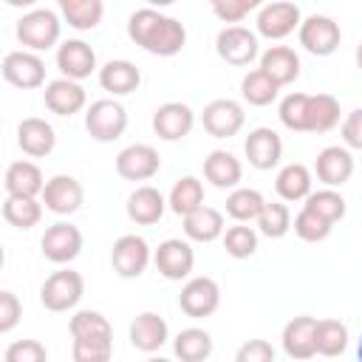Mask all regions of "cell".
Segmentation results:
<instances>
[{
  "mask_svg": "<svg viewBox=\"0 0 362 362\" xmlns=\"http://www.w3.org/2000/svg\"><path fill=\"white\" fill-rule=\"evenodd\" d=\"M303 23L300 6L291 0H274V3H263L257 11V34L266 40H283L291 31H297Z\"/></svg>",
  "mask_w": 362,
  "mask_h": 362,
  "instance_id": "cell-6",
  "label": "cell"
},
{
  "mask_svg": "<svg viewBox=\"0 0 362 362\" xmlns=\"http://www.w3.org/2000/svg\"><path fill=\"white\" fill-rule=\"evenodd\" d=\"M110 263L119 277H141L150 263V246L141 235H122L110 249Z\"/></svg>",
  "mask_w": 362,
  "mask_h": 362,
  "instance_id": "cell-10",
  "label": "cell"
},
{
  "mask_svg": "<svg viewBox=\"0 0 362 362\" xmlns=\"http://www.w3.org/2000/svg\"><path fill=\"white\" fill-rule=\"evenodd\" d=\"M235 359L238 362H272L274 359V348L266 339H249L246 345L238 348Z\"/></svg>",
  "mask_w": 362,
  "mask_h": 362,
  "instance_id": "cell-49",
  "label": "cell"
},
{
  "mask_svg": "<svg viewBox=\"0 0 362 362\" xmlns=\"http://www.w3.org/2000/svg\"><path fill=\"white\" fill-rule=\"evenodd\" d=\"M263 206H266V198L257 189H252V187H238L226 198V215L232 221H240V223L257 221V215L263 212Z\"/></svg>",
  "mask_w": 362,
  "mask_h": 362,
  "instance_id": "cell-38",
  "label": "cell"
},
{
  "mask_svg": "<svg viewBox=\"0 0 362 362\" xmlns=\"http://www.w3.org/2000/svg\"><path fill=\"white\" fill-rule=\"evenodd\" d=\"M6 195H42V187H45V178H42V170L34 164V161H11L8 170H6Z\"/></svg>",
  "mask_w": 362,
  "mask_h": 362,
  "instance_id": "cell-28",
  "label": "cell"
},
{
  "mask_svg": "<svg viewBox=\"0 0 362 362\" xmlns=\"http://www.w3.org/2000/svg\"><path fill=\"white\" fill-rule=\"evenodd\" d=\"M243 153L255 170H272L283 156V141L272 127H255L243 141Z\"/></svg>",
  "mask_w": 362,
  "mask_h": 362,
  "instance_id": "cell-20",
  "label": "cell"
},
{
  "mask_svg": "<svg viewBox=\"0 0 362 362\" xmlns=\"http://www.w3.org/2000/svg\"><path fill=\"white\" fill-rule=\"evenodd\" d=\"M65 23L76 31H90L102 23V14H105V6L102 0H57Z\"/></svg>",
  "mask_w": 362,
  "mask_h": 362,
  "instance_id": "cell-31",
  "label": "cell"
},
{
  "mask_svg": "<svg viewBox=\"0 0 362 362\" xmlns=\"http://www.w3.org/2000/svg\"><path fill=\"white\" fill-rule=\"evenodd\" d=\"M45 96V107L57 116H74L85 107L88 96H85V88L76 82V79H68V76H59V79H51L42 90Z\"/></svg>",
  "mask_w": 362,
  "mask_h": 362,
  "instance_id": "cell-18",
  "label": "cell"
},
{
  "mask_svg": "<svg viewBox=\"0 0 362 362\" xmlns=\"http://www.w3.org/2000/svg\"><path fill=\"white\" fill-rule=\"evenodd\" d=\"M184 235L195 243H212L223 235V215L212 206H198L184 215Z\"/></svg>",
  "mask_w": 362,
  "mask_h": 362,
  "instance_id": "cell-29",
  "label": "cell"
},
{
  "mask_svg": "<svg viewBox=\"0 0 362 362\" xmlns=\"http://www.w3.org/2000/svg\"><path fill=\"white\" fill-rule=\"evenodd\" d=\"M167 206L175 212V215H189L192 209L204 206V184L195 178V175H184L173 184L170 189V198H167Z\"/></svg>",
  "mask_w": 362,
  "mask_h": 362,
  "instance_id": "cell-36",
  "label": "cell"
},
{
  "mask_svg": "<svg viewBox=\"0 0 362 362\" xmlns=\"http://www.w3.org/2000/svg\"><path fill=\"white\" fill-rule=\"evenodd\" d=\"M175 0H147V6H153V8H167V6H173Z\"/></svg>",
  "mask_w": 362,
  "mask_h": 362,
  "instance_id": "cell-52",
  "label": "cell"
},
{
  "mask_svg": "<svg viewBox=\"0 0 362 362\" xmlns=\"http://www.w3.org/2000/svg\"><path fill=\"white\" fill-rule=\"evenodd\" d=\"M11 8H31V6H37V0H6Z\"/></svg>",
  "mask_w": 362,
  "mask_h": 362,
  "instance_id": "cell-51",
  "label": "cell"
},
{
  "mask_svg": "<svg viewBox=\"0 0 362 362\" xmlns=\"http://www.w3.org/2000/svg\"><path fill=\"white\" fill-rule=\"evenodd\" d=\"M40 198H42L45 209H51L54 215H74L82 206L85 192H82V184L74 175H54V178L45 181Z\"/></svg>",
  "mask_w": 362,
  "mask_h": 362,
  "instance_id": "cell-15",
  "label": "cell"
},
{
  "mask_svg": "<svg viewBox=\"0 0 362 362\" xmlns=\"http://www.w3.org/2000/svg\"><path fill=\"white\" fill-rule=\"evenodd\" d=\"M141 82V71L130 62V59H110L99 68V85L102 90L113 93V96H127L139 88Z\"/></svg>",
  "mask_w": 362,
  "mask_h": 362,
  "instance_id": "cell-25",
  "label": "cell"
},
{
  "mask_svg": "<svg viewBox=\"0 0 362 362\" xmlns=\"http://www.w3.org/2000/svg\"><path fill=\"white\" fill-rule=\"evenodd\" d=\"M243 122H246V113H243L240 102H235V99H212L201 113V124L212 139L238 136Z\"/></svg>",
  "mask_w": 362,
  "mask_h": 362,
  "instance_id": "cell-8",
  "label": "cell"
},
{
  "mask_svg": "<svg viewBox=\"0 0 362 362\" xmlns=\"http://www.w3.org/2000/svg\"><path fill=\"white\" fill-rule=\"evenodd\" d=\"M204 178L212 187H218V189H229V187H238L240 184L243 167H240V161L229 150H212L204 158Z\"/></svg>",
  "mask_w": 362,
  "mask_h": 362,
  "instance_id": "cell-27",
  "label": "cell"
},
{
  "mask_svg": "<svg viewBox=\"0 0 362 362\" xmlns=\"http://www.w3.org/2000/svg\"><path fill=\"white\" fill-rule=\"evenodd\" d=\"M3 218L17 229H31L42 218V201L31 195H6L3 201Z\"/></svg>",
  "mask_w": 362,
  "mask_h": 362,
  "instance_id": "cell-35",
  "label": "cell"
},
{
  "mask_svg": "<svg viewBox=\"0 0 362 362\" xmlns=\"http://www.w3.org/2000/svg\"><path fill=\"white\" fill-rule=\"evenodd\" d=\"M223 249L229 257L235 260H243V257H252L257 252V232L252 226H243L240 221L235 226H229L223 232Z\"/></svg>",
  "mask_w": 362,
  "mask_h": 362,
  "instance_id": "cell-43",
  "label": "cell"
},
{
  "mask_svg": "<svg viewBox=\"0 0 362 362\" xmlns=\"http://www.w3.org/2000/svg\"><path fill=\"white\" fill-rule=\"evenodd\" d=\"M260 68L283 88V85H291L300 76V57L288 45H272L260 54Z\"/></svg>",
  "mask_w": 362,
  "mask_h": 362,
  "instance_id": "cell-26",
  "label": "cell"
},
{
  "mask_svg": "<svg viewBox=\"0 0 362 362\" xmlns=\"http://www.w3.org/2000/svg\"><path fill=\"white\" fill-rule=\"evenodd\" d=\"M6 362H45L48 351L45 345H40L37 339H17L6 348Z\"/></svg>",
  "mask_w": 362,
  "mask_h": 362,
  "instance_id": "cell-46",
  "label": "cell"
},
{
  "mask_svg": "<svg viewBox=\"0 0 362 362\" xmlns=\"http://www.w3.org/2000/svg\"><path fill=\"white\" fill-rule=\"evenodd\" d=\"M62 23L51 8H31L17 23V40L31 51H48L59 42Z\"/></svg>",
  "mask_w": 362,
  "mask_h": 362,
  "instance_id": "cell-2",
  "label": "cell"
},
{
  "mask_svg": "<svg viewBox=\"0 0 362 362\" xmlns=\"http://www.w3.org/2000/svg\"><path fill=\"white\" fill-rule=\"evenodd\" d=\"M164 209H167L164 195H161L156 187H150V184L136 187V189L130 192V198H127V218H130L133 223H139V226H153V223H158L161 215H164Z\"/></svg>",
  "mask_w": 362,
  "mask_h": 362,
  "instance_id": "cell-24",
  "label": "cell"
},
{
  "mask_svg": "<svg viewBox=\"0 0 362 362\" xmlns=\"http://www.w3.org/2000/svg\"><path fill=\"white\" fill-rule=\"evenodd\" d=\"M283 351L291 359L317 356V317H294L283 328Z\"/></svg>",
  "mask_w": 362,
  "mask_h": 362,
  "instance_id": "cell-19",
  "label": "cell"
},
{
  "mask_svg": "<svg viewBox=\"0 0 362 362\" xmlns=\"http://www.w3.org/2000/svg\"><path fill=\"white\" fill-rule=\"evenodd\" d=\"M57 68L68 79H88L96 71V51L85 40H65L57 48Z\"/></svg>",
  "mask_w": 362,
  "mask_h": 362,
  "instance_id": "cell-17",
  "label": "cell"
},
{
  "mask_svg": "<svg viewBox=\"0 0 362 362\" xmlns=\"http://www.w3.org/2000/svg\"><path fill=\"white\" fill-rule=\"evenodd\" d=\"M277 93H280V85H277L263 68H255V71H249V74L240 79V96H243L249 105H255V107L272 105V102L277 99Z\"/></svg>",
  "mask_w": 362,
  "mask_h": 362,
  "instance_id": "cell-34",
  "label": "cell"
},
{
  "mask_svg": "<svg viewBox=\"0 0 362 362\" xmlns=\"http://www.w3.org/2000/svg\"><path fill=\"white\" fill-rule=\"evenodd\" d=\"M40 246H42L45 260L62 266V263H71L82 252V232L68 221H57V223H51L45 229Z\"/></svg>",
  "mask_w": 362,
  "mask_h": 362,
  "instance_id": "cell-12",
  "label": "cell"
},
{
  "mask_svg": "<svg viewBox=\"0 0 362 362\" xmlns=\"http://www.w3.org/2000/svg\"><path fill=\"white\" fill-rule=\"evenodd\" d=\"M339 102L331 93H314L308 99V133H328L339 124Z\"/></svg>",
  "mask_w": 362,
  "mask_h": 362,
  "instance_id": "cell-37",
  "label": "cell"
},
{
  "mask_svg": "<svg viewBox=\"0 0 362 362\" xmlns=\"http://www.w3.org/2000/svg\"><path fill=\"white\" fill-rule=\"evenodd\" d=\"M274 189L283 201H305L308 192H311V173L305 164L294 161V164H286L277 178H274Z\"/></svg>",
  "mask_w": 362,
  "mask_h": 362,
  "instance_id": "cell-30",
  "label": "cell"
},
{
  "mask_svg": "<svg viewBox=\"0 0 362 362\" xmlns=\"http://www.w3.org/2000/svg\"><path fill=\"white\" fill-rule=\"evenodd\" d=\"M170 339V328H167V320L156 311H144L139 314L133 322H130V345L136 351H144V354H153L158 351L164 342Z\"/></svg>",
  "mask_w": 362,
  "mask_h": 362,
  "instance_id": "cell-22",
  "label": "cell"
},
{
  "mask_svg": "<svg viewBox=\"0 0 362 362\" xmlns=\"http://www.w3.org/2000/svg\"><path fill=\"white\" fill-rule=\"evenodd\" d=\"M308 93H300V90H294V93H288V96H283V102H280V122L288 127V130H294V133H308Z\"/></svg>",
  "mask_w": 362,
  "mask_h": 362,
  "instance_id": "cell-40",
  "label": "cell"
},
{
  "mask_svg": "<svg viewBox=\"0 0 362 362\" xmlns=\"http://www.w3.org/2000/svg\"><path fill=\"white\" fill-rule=\"evenodd\" d=\"M356 68H359V71H362V42H359V45H356Z\"/></svg>",
  "mask_w": 362,
  "mask_h": 362,
  "instance_id": "cell-53",
  "label": "cell"
},
{
  "mask_svg": "<svg viewBox=\"0 0 362 362\" xmlns=\"http://www.w3.org/2000/svg\"><path fill=\"white\" fill-rule=\"evenodd\" d=\"M153 263H156L158 274H164L167 280H184V277H189V272L195 266V252L187 240L170 238V240L158 243Z\"/></svg>",
  "mask_w": 362,
  "mask_h": 362,
  "instance_id": "cell-13",
  "label": "cell"
},
{
  "mask_svg": "<svg viewBox=\"0 0 362 362\" xmlns=\"http://www.w3.org/2000/svg\"><path fill=\"white\" fill-rule=\"evenodd\" d=\"M17 144H20V150H23L25 156L42 158V156H48V153L54 150L57 133H54V127H51L45 119L28 116V119H23L20 127H17Z\"/></svg>",
  "mask_w": 362,
  "mask_h": 362,
  "instance_id": "cell-23",
  "label": "cell"
},
{
  "mask_svg": "<svg viewBox=\"0 0 362 362\" xmlns=\"http://www.w3.org/2000/svg\"><path fill=\"white\" fill-rule=\"evenodd\" d=\"M206 3H215V0H206Z\"/></svg>",
  "mask_w": 362,
  "mask_h": 362,
  "instance_id": "cell-55",
  "label": "cell"
},
{
  "mask_svg": "<svg viewBox=\"0 0 362 362\" xmlns=\"http://www.w3.org/2000/svg\"><path fill=\"white\" fill-rule=\"evenodd\" d=\"M68 328H71V337H74V339L113 342V328H110L107 317H105V314H99V311H90V308L76 311V314L71 317Z\"/></svg>",
  "mask_w": 362,
  "mask_h": 362,
  "instance_id": "cell-32",
  "label": "cell"
},
{
  "mask_svg": "<svg viewBox=\"0 0 362 362\" xmlns=\"http://www.w3.org/2000/svg\"><path fill=\"white\" fill-rule=\"evenodd\" d=\"M3 79L14 88L34 90L45 82V62L34 51H8L3 57Z\"/></svg>",
  "mask_w": 362,
  "mask_h": 362,
  "instance_id": "cell-11",
  "label": "cell"
},
{
  "mask_svg": "<svg viewBox=\"0 0 362 362\" xmlns=\"http://www.w3.org/2000/svg\"><path fill=\"white\" fill-rule=\"evenodd\" d=\"M314 170H317V178L325 187H342L354 175V156L348 153V147H339V144L322 147L317 153Z\"/></svg>",
  "mask_w": 362,
  "mask_h": 362,
  "instance_id": "cell-21",
  "label": "cell"
},
{
  "mask_svg": "<svg viewBox=\"0 0 362 362\" xmlns=\"http://www.w3.org/2000/svg\"><path fill=\"white\" fill-rule=\"evenodd\" d=\"M192 124H195V113L184 102H164L153 113V130L164 141H178L184 136H189Z\"/></svg>",
  "mask_w": 362,
  "mask_h": 362,
  "instance_id": "cell-16",
  "label": "cell"
},
{
  "mask_svg": "<svg viewBox=\"0 0 362 362\" xmlns=\"http://www.w3.org/2000/svg\"><path fill=\"white\" fill-rule=\"evenodd\" d=\"M342 141L348 144V147H356V150H362V107H356V110H351L345 119H342Z\"/></svg>",
  "mask_w": 362,
  "mask_h": 362,
  "instance_id": "cell-50",
  "label": "cell"
},
{
  "mask_svg": "<svg viewBox=\"0 0 362 362\" xmlns=\"http://www.w3.org/2000/svg\"><path fill=\"white\" fill-rule=\"evenodd\" d=\"M297 37H300V45L314 54V57H328L339 48V40H342V31H339V23L334 17H325V14H311L300 23L297 28Z\"/></svg>",
  "mask_w": 362,
  "mask_h": 362,
  "instance_id": "cell-5",
  "label": "cell"
},
{
  "mask_svg": "<svg viewBox=\"0 0 362 362\" xmlns=\"http://www.w3.org/2000/svg\"><path fill=\"white\" fill-rule=\"evenodd\" d=\"M23 317V305L14 291H0V334H8Z\"/></svg>",
  "mask_w": 362,
  "mask_h": 362,
  "instance_id": "cell-48",
  "label": "cell"
},
{
  "mask_svg": "<svg viewBox=\"0 0 362 362\" xmlns=\"http://www.w3.org/2000/svg\"><path fill=\"white\" fill-rule=\"evenodd\" d=\"M178 305L187 317L192 320H204V317H212L221 305V288L212 277H192L181 286V294H178Z\"/></svg>",
  "mask_w": 362,
  "mask_h": 362,
  "instance_id": "cell-7",
  "label": "cell"
},
{
  "mask_svg": "<svg viewBox=\"0 0 362 362\" xmlns=\"http://www.w3.org/2000/svg\"><path fill=\"white\" fill-rule=\"evenodd\" d=\"M303 206H308V209H314L317 215H322L325 221H331V223H337V221H342L345 218V198L334 189V187H325V189H317V192H308V198H305V204Z\"/></svg>",
  "mask_w": 362,
  "mask_h": 362,
  "instance_id": "cell-41",
  "label": "cell"
},
{
  "mask_svg": "<svg viewBox=\"0 0 362 362\" xmlns=\"http://www.w3.org/2000/svg\"><path fill=\"white\" fill-rule=\"evenodd\" d=\"M257 229L266 238H283L291 229V212H288V206L280 204V201H266L263 212L257 215Z\"/></svg>",
  "mask_w": 362,
  "mask_h": 362,
  "instance_id": "cell-44",
  "label": "cell"
},
{
  "mask_svg": "<svg viewBox=\"0 0 362 362\" xmlns=\"http://www.w3.org/2000/svg\"><path fill=\"white\" fill-rule=\"evenodd\" d=\"M110 354H113V342L74 339V359L76 362H107Z\"/></svg>",
  "mask_w": 362,
  "mask_h": 362,
  "instance_id": "cell-47",
  "label": "cell"
},
{
  "mask_svg": "<svg viewBox=\"0 0 362 362\" xmlns=\"http://www.w3.org/2000/svg\"><path fill=\"white\" fill-rule=\"evenodd\" d=\"M356 356L362 359V337H359V348H356Z\"/></svg>",
  "mask_w": 362,
  "mask_h": 362,
  "instance_id": "cell-54",
  "label": "cell"
},
{
  "mask_svg": "<svg viewBox=\"0 0 362 362\" xmlns=\"http://www.w3.org/2000/svg\"><path fill=\"white\" fill-rule=\"evenodd\" d=\"M260 6H263V0H215L212 3V11L223 23H240L249 11H255Z\"/></svg>",
  "mask_w": 362,
  "mask_h": 362,
  "instance_id": "cell-45",
  "label": "cell"
},
{
  "mask_svg": "<svg viewBox=\"0 0 362 362\" xmlns=\"http://www.w3.org/2000/svg\"><path fill=\"white\" fill-rule=\"evenodd\" d=\"M348 348V325L339 320H317V354L320 356H339Z\"/></svg>",
  "mask_w": 362,
  "mask_h": 362,
  "instance_id": "cell-39",
  "label": "cell"
},
{
  "mask_svg": "<svg viewBox=\"0 0 362 362\" xmlns=\"http://www.w3.org/2000/svg\"><path fill=\"white\" fill-rule=\"evenodd\" d=\"M173 351L181 362H204L212 354V337L204 328H184L173 339Z\"/></svg>",
  "mask_w": 362,
  "mask_h": 362,
  "instance_id": "cell-33",
  "label": "cell"
},
{
  "mask_svg": "<svg viewBox=\"0 0 362 362\" xmlns=\"http://www.w3.org/2000/svg\"><path fill=\"white\" fill-rule=\"evenodd\" d=\"M127 37L156 57H175L187 45V28L175 17L161 14V8H139L127 20Z\"/></svg>",
  "mask_w": 362,
  "mask_h": 362,
  "instance_id": "cell-1",
  "label": "cell"
},
{
  "mask_svg": "<svg viewBox=\"0 0 362 362\" xmlns=\"http://www.w3.org/2000/svg\"><path fill=\"white\" fill-rule=\"evenodd\" d=\"M294 235L300 238V240H305V243H320V240H325L328 235H331V229H334V223L331 221H325L322 215H317L314 209H308V206H303L300 212H297V218H294Z\"/></svg>",
  "mask_w": 362,
  "mask_h": 362,
  "instance_id": "cell-42",
  "label": "cell"
},
{
  "mask_svg": "<svg viewBox=\"0 0 362 362\" xmlns=\"http://www.w3.org/2000/svg\"><path fill=\"white\" fill-rule=\"evenodd\" d=\"M218 57L229 65H249L260 57V45H257V34L243 28V25H226L218 40H215Z\"/></svg>",
  "mask_w": 362,
  "mask_h": 362,
  "instance_id": "cell-9",
  "label": "cell"
},
{
  "mask_svg": "<svg viewBox=\"0 0 362 362\" xmlns=\"http://www.w3.org/2000/svg\"><path fill=\"white\" fill-rule=\"evenodd\" d=\"M161 167V158L156 147L150 144H127L116 156V173L124 181H150Z\"/></svg>",
  "mask_w": 362,
  "mask_h": 362,
  "instance_id": "cell-14",
  "label": "cell"
},
{
  "mask_svg": "<svg viewBox=\"0 0 362 362\" xmlns=\"http://www.w3.org/2000/svg\"><path fill=\"white\" fill-rule=\"evenodd\" d=\"M85 130L96 141H116L127 130V110L116 99H96L85 110Z\"/></svg>",
  "mask_w": 362,
  "mask_h": 362,
  "instance_id": "cell-3",
  "label": "cell"
},
{
  "mask_svg": "<svg viewBox=\"0 0 362 362\" xmlns=\"http://www.w3.org/2000/svg\"><path fill=\"white\" fill-rule=\"evenodd\" d=\"M82 291H85L82 274L74 269H59L45 277V283L40 288V303L48 311H68L82 300Z\"/></svg>",
  "mask_w": 362,
  "mask_h": 362,
  "instance_id": "cell-4",
  "label": "cell"
}]
</instances>
